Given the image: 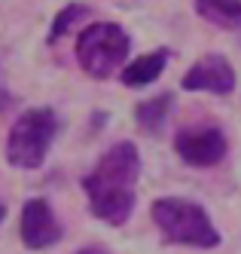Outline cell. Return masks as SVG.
I'll use <instances>...</instances> for the list:
<instances>
[{
  "label": "cell",
  "mask_w": 241,
  "mask_h": 254,
  "mask_svg": "<svg viewBox=\"0 0 241 254\" xmlns=\"http://www.w3.org/2000/svg\"><path fill=\"white\" fill-rule=\"evenodd\" d=\"M141 178V153L132 141H116L83 178V190L89 208L98 221L110 227H122L135 211L138 193L135 184Z\"/></svg>",
  "instance_id": "1"
},
{
  "label": "cell",
  "mask_w": 241,
  "mask_h": 254,
  "mask_svg": "<svg viewBox=\"0 0 241 254\" xmlns=\"http://www.w3.org/2000/svg\"><path fill=\"white\" fill-rule=\"evenodd\" d=\"M150 214H153V224L162 233V239L171 242V245L217 248L223 242L220 239V230L214 227L211 214H208V208L193 202V199H180V196L156 199Z\"/></svg>",
  "instance_id": "2"
},
{
  "label": "cell",
  "mask_w": 241,
  "mask_h": 254,
  "mask_svg": "<svg viewBox=\"0 0 241 254\" xmlns=\"http://www.w3.org/2000/svg\"><path fill=\"white\" fill-rule=\"evenodd\" d=\"M77 62L92 80H110L125 67L132 34L116 22H92L77 34Z\"/></svg>",
  "instance_id": "3"
},
{
  "label": "cell",
  "mask_w": 241,
  "mask_h": 254,
  "mask_svg": "<svg viewBox=\"0 0 241 254\" xmlns=\"http://www.w3.org/2000/svg\"><path fill=\"white\" fill-rule=\"evenodd\" d=\"M55 135H58V117L52 107H31L12 123L9 138H6V159L9 166L34 172L40 169Z\"/></svg>",
  "instance_id": "4"
},
{
  "label": "cell",
  "mask_w": 241,
  "mask_h": 254,
  "mask_svg": "<svg viewBox=\"0 0 241 254\" xmlns=\"http://www.w3.org/2000/svg\"><path fill=\"white\" fill-rule=\"evenodd\" d=\"M174 150L187 166L211 169L226 156L229 144L217 126H190V129H180L174 135Z\"/></svg>",
  "instance_id": "5"
},
{
  "label": "cell",
  "mask_w": 241,
  "mask_h": 254,
  "mask_svg": "<svg viewBox=\"0 0 241 254\" xmlns=\"http://www.w3.org/2000/svg\"><path fill=\"white\" fill-rule=\"evenodd\" d=\"M180 86L187 89V92H211V95H229L235 92V67L229 64L226 56H217V52H211V56H201L187 74H183Z\"/></svg>",
  "instance_id": "6"
},
{
  "label": "cell",
  "mask_w": 241,
  "mask_h": 254,
  "mask_svg": "<svg viewBox=\"0 0 241 254\" xmlns=\"http://www.w3.org/2000/svg\"><path fill=\"white\" fill-rule=\"evenodd\" d=\"M18 233H22L25 248H31V251H43L55 242H61V236H64L58 217H55V211L46 199H28L22 205Z\"/></svg>",
  "instance_id": "7"
},
{
  "label": "cell",
  "mask_w": 241,
  "mask_h": 254,
  "mask_svg": "<svg viewBox=\"0 0 241 254\" xmlns=\"http://www.w3.org/2000/svg\"><path fill=\"white\" fill-rule=\"evenodd\" d=\"M168 62H171V49H168V46H159V49H153V52H146V56L128 62V64L119 70V80H122V86H128V89H144V86L156 83V80L165 74Z\"/></svg>",
  "instance_id": "8"
},
{
  "label": "cell",
  "mask_w": 241,
  "mask_h": 254,
  "mask_svg": "<svg viewBox=\"0 0 241 254\" xmlns=\"http://www.w3.org/2000/svg\"><path fill=\"white\" fill-rule=\"evenodd\" d=\"M171 111H174V92H159L153 98L135 104V123H138L141 132L159 135L165 129V123H168Z\"/></svg>",
  "instance_id": "9"
},
{
  "label": "cell",
  "mask_w": 241,
  "mask_h": 254,
  "mask_svg": "<svg viewBox=\"0 0 241 254\" xmlns=\"http://www.w3.org/2000/svg\"><path fill=\"white\" fill-rule=\"evenodd\" d=\"M193 9L217 28H241V0H193Z\"/></svg>",
  "instance_id": "10"
},
{
  "label": "cell",
  "mask_w": 241,
  "mask_h": 254,
  "mask_svg": "<svg viewBox=\"0 0 241 254\" xmlns=\"http://www.w3.org/2000/svg\"><path fill=\"white\" fill-rule=\"evenodd\" d=\"M89 15H92V9H89L86 3H67L58 15H55V22H52L49 34H46V43L55 46V43H58V40H61L64 34H67L73 25H77L80 19H89Z\"/></svg>",
  "instance_id": "11"
},
{
  "label": "cell",
  "mask_w": 241,
  "mask_h": 254,
  "mask_svg": "<svg viewBox=\"0 0 241 254\" xmlns=\"http://www.w3.org/2000/svg\"><path fill=\"white\" fill-rule=\"evenodd\" d=\"M77 254H110V251L101 248V245H92V248H83V251H77Z\"/></svg>",
  "instance_id": "12"
},
{
  "label": "cell",
  "mask_w": 241,
  "mask_h": 254,
  "mask_svg": "<svg viewBox=\"0 0 241 254\" xmlns=\"http://www.w3.org/2000/svg\"><path fill=\"white\" fill-rule=\"evenodd\" d=\"M3 217H6V205L0 202V224H3Z\"/></svg>",
  "instance_id": "13"
}]
</instances>
